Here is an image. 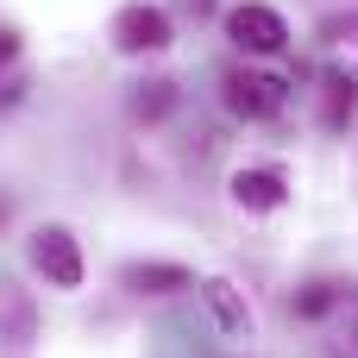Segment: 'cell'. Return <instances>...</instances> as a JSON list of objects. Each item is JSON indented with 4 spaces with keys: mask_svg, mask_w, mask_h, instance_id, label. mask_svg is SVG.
<instances>
[{
    "mask_svg": "<svg viewBox=\"0 0 358 358\" xmlns=\"http://www.w3.org/2000/svg\"><path fill=\"white\" fill-rule=\"evenodd\" d=\"M227 38H233L245 57H277V50L289 44V25H283V13L264 6V0H239V6L227 13Z\"/></svg>",
    "mask_w": 358,
    "mask_h": 358,
    "instance_id": "6da1fadb",
    "label": "cell"
},
{
    "mask_svg": "<svg viewBox=\"0 0 358 358\" xmlns=\"http://www.w3.org/2000/svg\"><path fill=\"white\" fill-rule=\"evenodd\" d=\"M31 271L50 289H82V245L69 227H38L31 233Z\"/></svg>",
    "mask_w": 358,
    "mask_h": 358,
    "instance_id": "7a4b0ae2",
    "label": "cell"
},
{
    "mask_svg": "<svg viewBox=\"0 0 358 358\" xmlns=\"http://www.w3.org/2000/svg\"><path fill=\"white\" fill-rule=\"evenodd\" d=\"M170 13L164 6H151V0H132V6H120L113 13V44L126 50V57H151V50H170Z\"/></svg>",
    "mask_w": 358,
    "mask_h": 358,
    "instance_id": "3957f363",
    "label": "cell"
},
{
    "mask_svg": "<svg viewBox=\"0 0 358 358\" xmlns=\"http://www.w3.org/2000/svg\"><path fill=\"white\" fill-rule=\"evenodd\" d=\"M283 101H289V88H283L277 76H264V69H233V76H227V107H233L239 120H277Z\"/></svg>",
    "mask_w": 358,
    "mask_h": 358,
    "instance_id": "277c9868",
    "label": "cell"
},
{
    "mask_svg": "<svg viewBox=\"0 0 358 358\" xmlns=\"http://www.w3.org/2000/svg\"><path fill=\"white\" fill-rule=\"evenodd\" d=\"M195 296L208 302V315H214V327H220L227 340H252V308H245V296H239L227 277H201Z\"/></svg>",
    "mask_w": 358,
    "mask_h": 358,
    "instance_id": "5b68a950",
    "label": "cell"
},
{
    "mask_svg": "<svg viewBox=\"0 0 358 358\" xmlns=\"http://www.w3.org/2000/svg\"><path fill=\"white\" fill-rule=\"evenodd\" d=\"M233 201H239L245 214H277V208L289 201V182H283V170L258 164V170H239V176H233Z\"/></svg>",
    "mask_w": 358,
    "mask_h": 358,
    "instance_id": "8992f818",
    "label": "cell"
},
{
    "mask_svg": "<svg viewBox=\"0 0 358 358\" xmlns=\"http://www.w3.org/2000/svg\"><path fill=\"white\" fill-rule=\"evenodd\" d=\"M120 283L132 289V296H170V289H195V277L182 271V264H126L120 271Z\"/></svg>",
    "mask_w": 358,
    "mask_h": 358,
    "instance_id": "52a82bcc",
    "label": "cell"
},
{
    "mask_svg": "<svg viewBox=\"0 0 358 358\" xmlns=\"http://www.w3.org/2000/svg\"><path fill=\"white\" fill-rule=\"evenodd\" d=\"M352 107H358V76H327V88H321V126L340 132L352 120Z\"/></svg>",
    "mask_w": 358,
    "mask_h": 358,
    "instance_id": "ba28073f",
    "label": "cell"
},
{
    "mask_svg": "<svg viewBox=\"0 0 358 358\" xmlns=\"http://www.w3.org/2000/svg\"><path fill=\"white\" fill-rule=\"evenodd\" d=\"M170 101H176V82H145V88L132 94V113H138V120H164Z\"/></svg>",
    "mask_w": 358,
    "mask_h": 358,
    "instance_id": "9c48e42d",
    "label": "cell"
},
{
    "mask_svg": "<svg viewBox=\"0 0 358 358\" xmlns=\"http://www.w3.org/2000/svg\"><path fill=\"white\" fill-rule=\"evenodd\" d=\"M296 308H302V315H327V308H334V289H327V283H308V296H302Z\"/></svg>",
    "mask_w": 358,
    "mask_h": 358,
    "instance_id": "30bf717a",
    "label": "cell"
},
{
    "mask_svg": "<svg viewBox=\"0 0 358 358\" xmlns=\"http://www.w3.org/2000/svg\"><path fill=\"white\" fill-rule=\"evenodd\" d=\"M13 57H19V31L0 19V63H13Z\"/></svg>",
    "mask_w": 358,
    "mask_h": 358,
    "instance_id": "8fae6325",
    "label": "cell"
},
{
    "mask_svg": "<svg viewBox=\"0 0 358 358\" xmlns=\"http://www.w3.org/2000/svg\"><path fill=\"white\" fill-rule=\"evenodd\" d=\"M346 352L358 358V315H346Z\"/></svg>",
    "mask_w": 358,
    "mask_h": 358,
    "instance_id": "7c38bea8",
    "label": "cell"
}]
</instances>
